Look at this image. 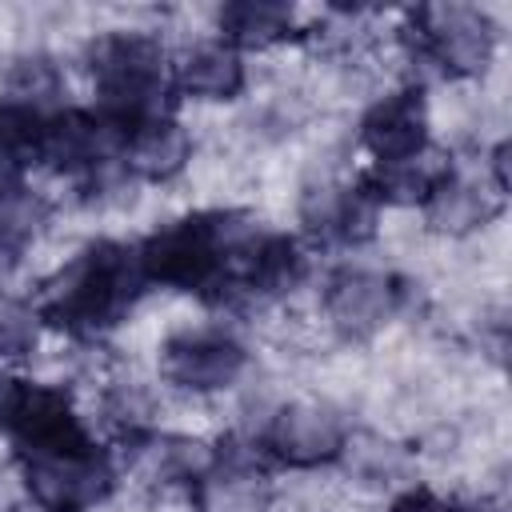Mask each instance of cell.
<instances>
[{
	"label": "cell",
	"instance_id": "cell-1",
	"mask_svg": "<svg viewBox=\"0 0 512 512\" xmlns=\"http://www.w3.org/2000/svg\"><path fill=\"white\" fill-rule=\"evenodd\" d=\"M148 280L136 244L92 240L64 268H56L40 288V320L52 328L92 340L112 332L144 296Z\"/></svg>",
	"mask_w": 512,
	"mask_h": 512
},
{
	"label": "cell",
	"instance_id": "cell-2",
	"mask_svg": "<svg viewBox=\"0 0 512 512\" xmlns=\"http://www.w3.org/2000/svg\"><path fill=\"white\" fill-rule=\"evenodd\" d=\"M260 220L244 212H192L136 244L148 284L220 296L240 248L252 240Z\"/></svg>",
	"mask_w": 512,
	"mask_h": 512
},
{
	"label": "cell",
	"instance_id": "cell-3",
	"mask_svg": "<svg viewBox=\"0 0 512 512\" xmlns=\"http://www.w3.org/2000/svg\"><path fill=\"white\" fill-rule=\"evenodd\" d=\"M88 72L96 88V112L116 128H132L148 116L172 112L168 92L172 60L164 44L148 32H104L88 48Z\"/></svg>",
	"mask_w": 512,
	"mask_h": 512
},
{
	"label": "cell",
	"instance_id": "cell-4",
	"mask_svg": "<svg viewBox=\"0 0 512 512\" xmlns=\"http://www.w3.org/2000/svg\"><path fill=\"white\" fill-rule=\"evenodd\" d=\"M16 460L24 492L40 512H92L116 488V464L96 440L76 448L28 452Z\"/></svg>",
	"mask_w": 512,
	"mask_h": 512
},
{
	"label": "cell",
	"instance_id": "cell-5",
	"mask_svg": "<svg viewBox=\"0 0 512 512\" xmlns=\"http://www.w3.org/2000/svg\"><path fill=\"white\" fill-rule=\"evenodd\" d=\"M412 56L444 76H480L496 52V28L476 4H420L408 12Z\"/></svg>",
	"mask_w": 512,
	"mask_h": 512
},
{
	"label": "cell",
	"instance_id": "cell-6",
	"mask_svg": "<svg viewBox=\"0 0 512 512\" xmlns=\"http://www.w3.org/2000/svg\"><path fill=\"white\" fill-rule=\"evenodd\" d=\"M0 432L8 436L16 456L76 448V444L92 440V432L84 428V420L64 388L24 380V376L0 380Z\"/></svg>",
	"mask_w": 512,
	"mask_h": 512
},
{
	"label": "cell",
	"instance_id": "cell-7",
	"mask_svg": "<svg viewBox=\"0 0 512 512\" xmlns=\"http://www.w3.org/2000/svg\"><path fill=\"white\" fill-rule=\"evenodd\" d=\"M160 376L180 388V392H224L232 388L244 368H248V352L244 344L220 328V324H196V328H180L160 344V360H156Z\"/></svg>",
	"mask_w": 512,
	"mask_h": 512
},
{
	"label": "cell",
	"instance_id": "cell-8",
	"mask_svg": "<svg viewBox=\"0 0 512 512\" xmlns=\"http://www.w3.org/2000/svg\"><path fill=\"white\" fill-rule=\"evenodd\" d=\"M404 304V288L392 272L368 264H340L324 280V316L344 340H372Z\"/></svg>",
	"mask_w": 512,
	"mask_h": 512
},
{
	"label": "cell",
	"instance_id": "cell-9",
	"mask_svg": "<svg viewBox=\"0 0 512 512\" xmlns=\"http://www.w3.org/2000/svg\"><path fill=\"white\" fill-rule=\"evenodd\" d=\"M344 416L324 400H288L264 424V452L288 468H320L340 460L348 444Z\"/></svg>",
	"mask_w": 512,
	"mask_h": 512
},
{
	"label": "cell",
	"instance_id": "cell-10",
	"mask_svg": "<svg viewBox=\"0 0 512 512\" xmlns=\"http://www.w3.org/2000/svg\"><path fill=\"white\" fill-rule=\"evenodd\" d=\"M380 196L372 192V184L360 176L352 184L340 180H324L312 184L300 196V224L312 240L332 244V248H360L376 236L380 224Z\"/></svg>",
	"mask_w": 512,
	"mask_h": 512
},
{
	"label": "cell",
	"instance_id": "cell-11",
	"mask_svg": "<svg viewBox=\"0 0 512 512\" xmlns=\"http://www.w3.org/2000/svg\"><path fill=\"white\" fill-rule=\"evenodd\" d=\"M112 160H120V132L100 112L60 108L56 116H48L40 164L68 180H96Z\"/></svg>",
	"mask_w": 512,
	"mask_h": 512
},
{
	"label": "cell",
	"instance_id": "cell-12",
	"mask_svg": "<svg viewBox=\"0 0 512 512\" xmlns=\"http://www.w3.org/2000/svg\"><path fill=\"white\" fill-rule=\"evenodd\" d=\"M360 144L372 156V168L400 164L432 144L428 136V100L416 84L384 92L360 116Z\"/></svg>",
	"mask_w": 512,
	"mask_h": 512
},
{
	"label": "cell",
	"instance_id": "cell-13",
	"mask_svg": "<svg viewBox=\"0 0 512 512\" xmlns=\"http://www.w3.org/2000/svg\"><path fill=\"white\" fill-rule=\"evenodd\" d=\"M192 488L200 512H276V492L256 452L244 448H220Z\"/></svg>",
	"mask_w": 512,
	"mask_h": 512
},
{
	"label": "cell",
	"instance_id": "cell-14",
	"mask_svg": "<svg viewBox=\"0 0 512 512\" xmlns=\"http://www.w3.org/2000/svg\"><path fill=\"white\" fill-rule=\"evenodd\" d=\"M188 160H192V136L172 112L148 116L120 132V164L136 180L164 184V180L180 176L188 168Z\"/></svg>",
	"mask_w": 512,
	"mask_h": 512
},
{
	"label": "cell",
	"instance_id": "cell-15",
	"mask_svg": "<svg viewBox=\"0 0 512 512\" xmlns=\"http://www.w3.org/2000/svg\"><path fill=\"white\" fill-rule=\"evenodd\" d=\"M504 204V196L496 192V184L488 180V172L468 176L456 164L448 168V176L436 184V192L424 200V216L436 232L448 236H464L472 228H480L484 220L496 216V208Z\"/></svg>",
	"mask_w": 512,
	"mask_h": 512
},
{
	"label": "cell",
	"instance_id": "cell-16",
	"mask_svg": "<svg viewBox=\"0 0 512 512\" xmlns=\"http://www.w3.org/2000/svg\"><path fill=\"white\" fill-rule=\"evenodd\" d=\"M244 80H248L244 56L224 40H204L188 48L180 64H172V84L192 100H212V104L236 100L244 92Z\"/></svg>",
	"mask_w": 512,
	"mask_h": 512
},
{
	"label": "cell",
	"instance_id": "cell-17",
	"mask_svg": "<svg viewBox=\"0 0 512 512\" xmlns=\"http://www.w3.org/2000/svg\"><path fill=\"white\" fill-rule=\"evenodd\" d=\"M216 448L188 436H156V432H132V460L144 480L152 484H196Z\"/></svg>",
	"mask_w": 512,
	"mask_h": 512
},
{
	"label": "cell",
	"instance_id": "cell-18",
	"mask_svg": "<svg viewBox=\"0 0 512 512\" xmlns=\"http://www.w3.org/2000/svg\"><path fill=\"white\" fill-rule=\"evenodd\" d=\"M220 40L232 44L236 52L244 48H272L292 36L296 28V8L280 0H232L216 12Z\"/></svg>",
	"mask_w": 512,
	"mask_h": 512
},
{
	"label": "cell",
	"instance_id": "cell-19",
	"mask_svg": "<svg viewBox=\"0 0 512 512\" xmlns=\"http://www.w3.org/2000/svg\"><path fill=\"white\" fill-rule=\"evenodd\" d=\"M452 160L440 152V148H424L400 164H384V168H372L364 172V180L372 184V192L380 196V204H420L436 192V184L448 176Z\"/></svg>",
	"mask_w": 512,
	"mask_h": 512
},
{
	"label": "cell",
	"instance_id": "cell-20",
	"mask_svg": "<svg viewBox=\"0 0 512 512\" xmlns=\"http://www.w3.org/2000/svg\"><path fill=\"white\" fill-rule=\"evenodd\" d=\"M48 220V200L24 180L0 188V268L16 264Z\"/></svg>",
	"mask_w": 512,
	"mask_h": 512
},
{
	"label": "cell",
	"instance_id": "cell-21",
	"mask_svg": "<svg viewBox=\"0 0 512 512\" xmlns=\"http://www.w3.org/2000/svg\"><path fill=\"white\" fill-rule=\"evenodd\" d=\"M0 96L16 100V104H24V108H32L40 116H56L60 112V96H64V76L48 56H24V60L12 64Z\"/></svg>",
	"mask_w": 512,
	"mask_h": 512
},
{
	"label": "cell",
	"instance_id": "cell-22",
	"mask_svg": "<svg viewBox=\"0 0 512 512\" xmlns=\"http://www.w3.org/2000/svg\"><path fill=\"white\" fill-rule=\"evenodd\" d=\"M44 124L48 116L0 96V160L24 172L28 164H40V144H44Z\"/></svg>",
	"mask_w": 512,
	"mask_h": 512
},
{
	"label": "cell",
	"instance_id": "cell-23",
	"mask_svg": "<svg viewBox=\"0 0 512 512\" xmlns=\"http://www.w3.org/2000/svg\"><path fill=\"white\" fill-rule=\"evenodd\" d=\"M340 460H348V472L368 488H392V484H400V476L408 468L404 452L380 436H348Z\"/></svg>",
	"mask_w": 512,
	"mask_h": 512
},
{
	"label": "cell",
	"instance_id": "cell-24",
	"mask_svg": "<svg viewBox=\"0 0 512 512\" xmlns=\"http://www.w3.org/2000/svg\"><path fill=\"white\" fill-rule=\"evenodd\" d=\"M40 340V312L8 292H0V360H20Z\"/></svg>",
	"mask_w": 512,
	"mask_h": 512
},
{
	"label": "cell",
	"instance_id": "cell-25",
	"mask_svg": "<svg viewBox=\"0 0 512 512\" xmlns=\"http://www.w3.org/2000/svg\"><path fill=\"white\" fill-rule=\"evenodd\" d=\"M388 512H468V504H456V500H444V496H436L432 488H404L396 500H392V508Z\"/></svg>",
	"mask_w": 512,
	"mask_h": 512
}]
</instances>
